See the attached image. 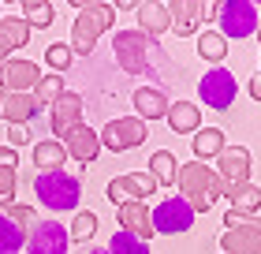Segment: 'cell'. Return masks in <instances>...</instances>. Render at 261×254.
I'll return each instance as SVG.
<instances>
[{
	"instance_id": "d590c367",
	"label": "cell",
	"mask_w": 261,
	"mask_h": 254,
	"mask_svg": "<svg viewBox=\"0 0 261 254\" xmlns=\"http://www.w3.org/2000/svg\"><path fill=\"white\" fill-rule=\"evenodd\" d=\"M0 168H19V150L0 146Z\"/></svg>"
},
{
	"instance_id": "f35d334b",
	"label": "cell",
	"mask_w": 261,
	"mask_h": 254,
	"mask_svg": "<svg viewBox=\"0 0 261 254\" xmlns=\"http://www.w3.org/2000/svg\"><path fill=\"white\" fill-rule=\"evenodd\" d=\"M86 254H109V250H105V247H97V250H86Z\"/></svg>"
},
{
	"instance_id": "d4e9b609",
	"label": "cell",
	"mask_w": 261,
	"mask_h": 254,
	"mask_svg": "<svg viewBox=\"0 0 261 254\" xmlns=\"http://www.w3.org/2000/svg\"><path fill=\"white\" fill-rule=\"evenodd\" d=\"M27 228L22 224H15L11 217H4L0 213V254H19L22 247H27Z\"/></svg>"
},
{
	"instance_id": "2e32d148",
	"label": "cell",
	"mask_w": 261,
	"mask_h": 254,
	"mask_svg": "<svg viewBox=\"0 0 261 254\" xmlns=\"http://www.w3.org/2000/svg\"><path fill=\"white\" fill-rule=\"evenodd\" d=\"M38 116V101L34 94H0V120L11 127H27V120Z\"/></svg>"
},
{
	"instance_id": "1f68e13d",
	"label": "cell",
	"mask_w": 261,
	"mask_h": 254,
	"mask_svg": "<svg viewBox=\"0 0 261 254\" xmlns=\"http://www.w3.org/2000/svg\"><path fill=\"white\" fill-rule=\"evenodd\" d=\"M105 250H109V254H149V243H142V239L130 236V232H116L112 243Z\"/></svg>"
},
{
	"instance_id": "277c9868",
	"label": "cell",
	"mask_w": 261,
	"mask_h": 254,
	"mask_svg": "<svg viewBox=\"0 0 261 254\" xmlns=\"http://www.w3.org/2000/svg\"><path fill=\"white\" fill-rule=\"evenodd\" d=\"M209 15L217 19V34L224 41L228 38H250V34L257 30V8L250 4V0H220V4L209 8Z\"/></svg>"
},
{
	"instance_id": "7c38bea8",
	"label": "cell",
	"mask_w": 261,
	"mask_h": 254,
	"mask_svg": "<svg viewBox=\"0 0 261 254\" xmlns=\"http://www.w3.org/2000/svg\"><path fill=\"white\" fill-rule=\"evenodd\" d=\"M64 150L71 161H79V165H90V161H97V153H101V138H97V131L86 127V124H79V127H71L67 135H64Z\"/></svg>"
},
{
	"instance_id": "d6986e66",
	"label": "cell",
	"mask_w": 261,
	"mask_h": 254,
	"mask_svg": "<svg viewBox=\"0 0 261 254\" xmlns=\"http://www.w3.org/2000/svg\"><path fill=\"white\" fill-rule=\"evenodd\" d=\"M201 8L198 0H172L168 4V15H172V30L179 34V38H187V34L198 30V19H201Z\"/></svg>"
},
{
	"instance_id": "9c48e42d",
	"label": "cell",
	"mask_w": 261,
	"mask_h": 254,
	"mask_svg": "<svg viewBox=\"0 0 261 254\" xmlns=\"http://www.w3.org/2000/svg\"><path fill=\"white\" fill-rule=\"evenodd\" d=\"M38 79H41V71L34 60L11 56L8 64H0V94H30L38 86Z\"/></svg>"
},
{
	"instance_id": "5bb4252c",
	"label": "cell",
	"mask_w": 261,
	"mask_h": 254,
	"mask_svg": "<svg viewBox=\"0 0 261 254\" xmlns=\"http://www.w3.org/2000/svg\"><path fill=\"white\" fill-rule=\"evenodd\" d=\"M49 124H53V135H56V142H60L71 127H79V124H82V98H79V94H64V98L53 105Z\"/></svg>"
},
{
	"instance_id": "44dd1931",
	"label": "cell",
	"mask_w": 261,
	"mask_h": 254,
	"mask_svg": "<svg viewBox=\"0 0 261 254\" xmlns=\"http://www.w3.org/2000/svg\"><path fill=\"white\" fill-rule=\"evenodd\" d=\"M67 161V150H64V142H56V138H45L34 146V168H41V172H56V168H64Z\"/></svg>"
},
{
	"instance_id": "ac0fdd59",
	"label": "cell",
	"mask_w": 261,
	"mask_h": 254,
	"mask_svg": "<svg viewBox=\"0 0 261 254\" xmlns=\"http://www.w3.org/2000/svg\"><path fill=\"white\" fill-rule=\"evenodd\" d=\"M168 94L161 86H138L135 90V108H138V120H161L168 112Z\"/></svg>"
},
{
	"instance_id": "6da1fadb",
	"label": "cell",
	"mask_w": 261,
	"mask_h": 254,
	"mask_svg": "<svg viewBox=\"0 0 261 254\" xmlns=\"http://www.w3.org/2000/svg\"><path fill=\"white\" fill-rule=\"evenodd\" d=\"M175 187H179V198L191 205V213H209L217 198L224 195V183L217 176V168H209L205 161H187L175 172Z\"/></svg>"
},
{
	"instance_id": "7402d4cb",
	"label": "cell",
	"mask_w": 261,
	"mask_h": 254,
	"mask_svg": "<svg viewBox=\"0 0 261 254\" xmlns=\"http://www.w3.org/2000/svg\"><path fill=\"white\" fill-rule=\"evenodd\" d=\"M224 138H228V135H224L220 127H198V131H194V157H198V161L217 157L224 146H228Z\"/></svg>"
},
{
	"instance_id": "7a4b0ae2",
	"label": "cell",
	"mask_w": 261,
	"mask_h": 254,
	"mask_svg": "<svg viewBox=\"0 0 261 254\" xmlns=\"http://www.w3.org/2000/svg\"><path fill=\"white\" fill-rule=\"evenodd\" d=\"M34 195L45 210L53 213H67V210H79V198H82V183L79 176H67L64 168H56V172H38L34 179Z\"/></svg>"
},
{
	"instance_id": "484cf974",
	"label": "cell",
	"mask_w": 261,
	"mask_h": 254,
	"mask_svg": "<svg viewBox=\"0 0 261 254\" xmlns=\"http://www.w3.org/2000/svg\"><path fill=\"white\" fill-rule=\"evenodd\" d=\"M224 198H231V210H239V213H257L261 210V187H254V183L228 187Z\"/></svg>"
},
{
	"instance_id": "3957f363",
	"label": "cell",
	"mask_w": 261,
	"mask_h": 254,
	"mask_svg": "<svg viewBox=\"0 0 261 254\" xmlns=\"http://www.w3.org/2000/svg\"><path fill=\"white\" fill-rule=\"evenodd\" d=\"M116 8L112 4H79V19L71 27V53H93L97 49V38L105 30H112Z\"/></svg>"
},
{
	"instance_id": "4fadbf2b",
	"label": "cell",
	"mask_w": 261,
	"mask_h": 254,
	"mask_svg": "<svg viewBox=\"0 0 261 254\" xmlns=\"http://www.w3.org/2000/svg\"><path fill=\"white\" fill-rule=\"evenodd\" d=\"M116 221H120L123 232L138 236L142 243H149V236H157V232H153V210H149L146 202H127V205H120V210H116Z\"/></svg>"
},
{
	"instance_id": "ba28073f",
	"label": "cell",
	"mask_w": 261,
	"mask_h": 254,
	"mask_svg": "<svg viewBox=\"0 0 261 254\" xmlns=\"http://www.w3.org/2000/svg\"><path fill=\"white\" fill-rule=\"evenodd\" d=\"M250 168H254V161H250V150L246 146H224L217 153V176H220L224 191L250 183Z\"/></svg>"
},
{
	"instance_id": "f546056e",
	"label": "cell",
	"mask_w": 261,
	"mask_h": 254,
	"mask_svg": "<svg viewBox=\"0 0 261 254\" xmlns=\"http://www.w3.org/2000/svg\"><path fill=\"white\" fill-rule=\"evenodd\" d=\"M93 232H97V213L79 210V213H75V221H71L67 239H71V243H86V239H93Z\"/></svg>"
},
{
	"instance_id": "8d00e7d4",
	"label": "cell",
	"mask_w": 261,
	"mask_h": 254,
	"mask_svg": "<svg viewBox=\"0 0 261 254\" xmlns=\"http://www.w3.org/2000/svg\"><path fill=\"white\" fill-rule=\"evenodd\" d=\"M11 150H19V146H27V142H30V135H27V127H11Z\"/></svg>"
},
{
	"instance_id": "ab89813d",
	"label": "cell",
	"mask_w": 261,
	"mask_h": 254,
	"mask_svg": "<svg viewBox=\"0 0 261 254\" xmlns=\"http://www.w3.org/2000/svg\"><path fill=\"white\" fill-rule=\"evenodd\" d=\"M254 34H257V41H261V19H257V30H254Z\"/></svg>"
},
{
	"instance_id": "e0dca14e",
	"label": "cell",
	"mask_w": 261,
	"mask_h": 254,
	"mask_svg": "<svg viewBox=\"0 0 261 254\" xmlns=\"http://www.w3.org/2000/svg\"><path fill=\"white\" fill-rule=\"evenodd\" d=\"M224 254H261V224L257 228H228L220 236Z\"/></svg>"
},
{
	"instance_id": "f1b7e54d",
	"label": "cell",
	"mask_w": 261,
	"mask_h": 254,
	"mask_svg": "<svg viewBox=\"0 0 261 254\" xmlns=\"http://www.w3.org/2000/svg\"><path fill=\"white\" fill-rule=\"evenodd\" d=\"M123 187H127V198L130 202H142V198L157 195V179H153L149 172H130V176H123Z\"/></svg>"
},
{
	"instance_id": "4dcf8cb0",
	"label": "cell",
	"mask_w": 261,
	"mask_h": 254,
	"mask_svg": "<svg viewBox=\"0 0 261 254\" xmlns=\"http://www.w3.org/2000/svg\"><path fill=\"white\" fill-rule=\"evenodd\" d=\"M22 19H27L30 27L45 30L53 22V4H49V0H27V4H22Z\"/></svg>"
},
{
	"instance_id": "8fae6325",
	"label": "cell",
	"mask_w": 261,
	"mask_h": 254,
	"mask_svg": "<svg viewBox=\"0 0 261 254\" xmlns=\"http://www.w3.org/2000/svg\"><path fill=\"white\" fill-rule=\"evenodd\" d=\"M191 224H194V213H191V205H187L183 198H164V202H157V213H153V232L175 236V232H187Z\"/></svg>"
},
{
	"instance_id": "30bf717a",
	"label": "cell",
	"mask_w": 261,
	"mask_h": 254,
	"mask_svg": "<svg viewBox=\"0 0 261 254\" xmlns=\"http://www.w3.org/2000/svg\"><path fill=\"white\" fill-rule=\"evenodd\" d=\"M67 228L60 221H38L27 236V250L30 254H67Z\"/></svg>"
},
{
	"instance_id": "cb8c5ba5",
	"label": "cell",
	"mask_w": 261,
	"mask_h": 254,
	"mask_svg": "<svg viewBox=\"0 0 261 254\" xmlns=\"http://www.w3.org/2000/svg\"><path fill=\"white\" fill-rule=\"evenodd\" d=\"M0 41L8 49H22L30 41V22L27 19H15V15H0Z\"/></svg>"
},
{
	"instance_id": "836d02e7",
	"label": "cell",
	"mask_w": 261,
	"mask_h": 254,
	"mask_svg": "<svg viewBox=\"0 0 261 254\" xmlns=\"http://www.w3.org/2000/svg\"><path fill=\"white\" fill-rule=\"evenodd\" d=\"M4 217H11V221H15V224H22L27 232H30L34 224H38V213H34L30 205H22V202H11L8 210H4Z\"/></svg>"
},
{
	"instance_id": "9a60e30c",
	"label": "cell",
	"mask_w": 261,
	"mask_h": 254,
	"mask_svg": "<svg viewBox=\"0 0 261 254\" xmlns=\"http://www.w3.org/2000/svg\"><path fill=\"white\" fill-rule=\"evenodd\" d=\"M135 11H138L142 34H146L149 41L172 30V15H168V4H161V0H142V4H135Z\"/></svg>"
},
{
	"instance_id": "74e56055",
	"label": "cell",
	"mask_w": 261,
	"mask_h": 254,
	"mask_svg": "<svg viewBox=\"0 0 261 254\" xmlns=\"http://www.w3.org/2000/svg\"><path fill=\"white\" fill-rule=\"evenodd\" d=\"M246 90H250V98H254V101H261V75H254V79H250V86H246Z\"/></svg>"
},
{
	"instance_id": "ffe728a7",
	"label": "cell",
	"mask_w": 261,
	"mask_h": 254,
	"mask_svg": "<svg viewBox=\"0 0 261 254\" xmlns=\"http://www.w3.org/2000/svg\"><path fill=\"white\" fill-rule=\"evenodd\" d=\"M164 120H168V127L175 131V135H191V131L201 127V108L191 105V101H175V105H168Z\"/></svg>"
},
{
	"instance_id": "4316f807",
	"label": "cell",
	"mask_w": 261,
	"mask_h": 254,
	"mask_svg": "<svg viewBox=\"0 0 261 254\" xmlns=\"http://www.w3.org/2000/svg\"><path fill=\"white\" fill-rule=\"evenodd\" d=\"M175 172H179V165H175V157L168 150H157L149 157V176L157 179V187H172L175 183Z\"/></svg>"
},
{
	"instance_id": "52a82bcc",
	"label": "cell",
	"mask_w": 261,
	"mask_h": 254,
	"mask_svg": "<svg viewBox=\"0 0 261 254\" xmlns=\"http://www.w3.org/2000/svg\"><path fill=\"white\" fill-rule=\"evenodd\" d=\"M101 150H112V153H123V150H135L146 142V124L138 116H123V120H109L101 127Z\"/></svg>"
},
{
	"instance_id": "e575fe53",
	"label": "cell",
	"mask_w": 261,
	"mask_h": 254,
	"mask_svg": "<svg viewBox=\"0 0 261 254\" xmlns=\"http://www.w3.org/2000/svg\"><path fill=\"white\" fill-rule=\"evenodd\" d=\"M261 221L254 213H239V210H228L224 213V228H257Z\"/></svg>"
},
{
	"instance_id": "603a6c76",
	"label": "cell",
	"mask_w": 261,
	"mask_h": 254,
	"mask_svg": "<svg viewBox=\"0 0 261 254\" xmlns=\"http://www.w3.org/2000/svg\"><path fill=\"white\" fill-rule=\"evenodd\" d=\"M30 94H34V101H38V108H41V105L53 108V105L67 94V82H64V75H56V71H53V75H41L38 86H34Z\"/></svg>"
},
{
	"instance_id": "8992f818",
	"label": "cell",
	"mask_w": 261,
	"mask_h": 254,
	"mask_svg": "<svg viewBox=\"0 0 261 254\" xmlns=\"http://www.w3.org/2000/svg\"><path fill=\"white\" fill-rule=\"evenodd\" d=\"M235 94H239V82H235V75L228 67H209L205 75L198 79V98L209 108H231Z\"/></svg>"
},
{
	"instance_id": "83f0119b",
	"label": "cell",
	"mask_w": 261,
	"mask_h": 254,
	"mask_svg": "<svg viewBox=\"0 0 261 254\" xmlns=\"http://www.w3.org/2000/svg\"><path fill=\"white\" fill-rule=\"evenodd\" d=\"M198 53H201V60H209L213 67H220V60L228 56V41H224L217 30H205V34H198Z\"/></svg>"
},
{
	"instance_id": "d6a6232c",
	"label": "cell",
	"mask_w": 261,
	"mask_h": 254,
	"mask_svg": "<svg viewBox=\"0 0 261 254\" xmlns=\"http://www.w3.org/2000/svg\"><path fill=\"white\" fill-rule=\"evenodd\" d=\"M71 60H75V53H71V45H64V41H56V45H49V49H45V64H49L56 75L71 67Z\"/></svg>"
},
{
	"instance_id": "5b68a950",
	"label": "cell",
	"mask_w": 261,
	"mask_h": 254,
	"mask_svg": "<svg viewBox=\"0 0 261 254\" xmlns=\"http://www.w3.org/2000/svg\"><path fill=\"white\" fill-rule=\"evenodd\" d=\"M149 49H153V41L142 30H120L112 38L116 64H120L127 75H146L149 71Z\"/></svg>"
},
{
	"instance_id": "60d3db41",
	"label": "cell",
	"mask_w": 261,
	"mask_h": 254,
	"mask_svg": "<svg viewBox=\"0 0 261 254\" xmlns=\"http://www.w3.org/2000/svg\"><path fill=\"white\" fill-rule=\"evenodd\" d=\"M0 15H4V11H0Z\"/></svg>"
}]
</instances>
